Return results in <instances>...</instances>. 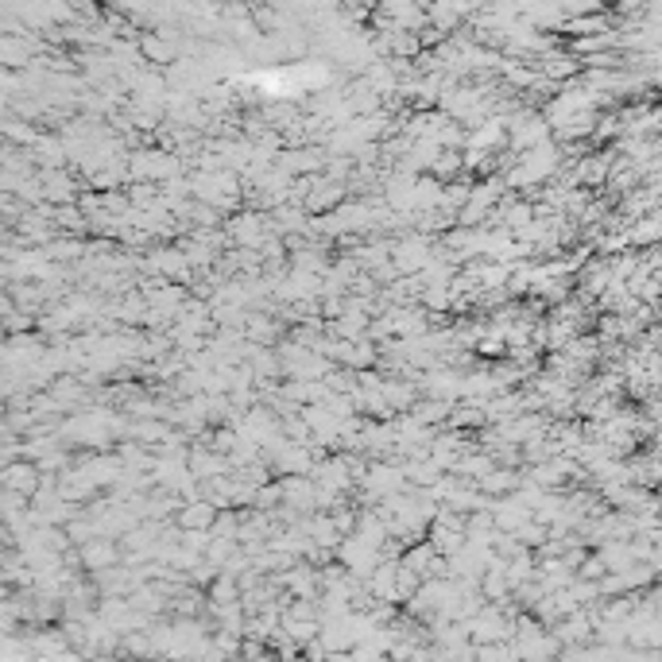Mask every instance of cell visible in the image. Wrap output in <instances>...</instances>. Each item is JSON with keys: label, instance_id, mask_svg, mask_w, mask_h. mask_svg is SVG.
Listing matches in <instances>:
<instances>
[{"label": "cell", "instance_id": "1", "mask_svg": "<svg viewBox=\"0 0 662 662\" xmlns=\"http://www.w3.org/2000/svg\"><path fill=\"white\" fill-rule=\"evenodd\" d=\"M217 519V511H213V504H190V508H183V515H178V523L190 531H205Z\"/></svg>", "mask_w": 662, "mask_h": 662}, {"label": "cell", "instance_id": "2", "mask_svg": "<svg viewBox=\"0 0 662 662\" xmlns=\"http://www.w3.org/2000/svg\"><path fill=\"white\" fill-rule=\"evenodd\" d=\"M144 50L151 58H159V62H171V47H163V43H155V39H144Z\"/></svg>", "mask_w": 662, "mask_h": 662}]
</instances>
